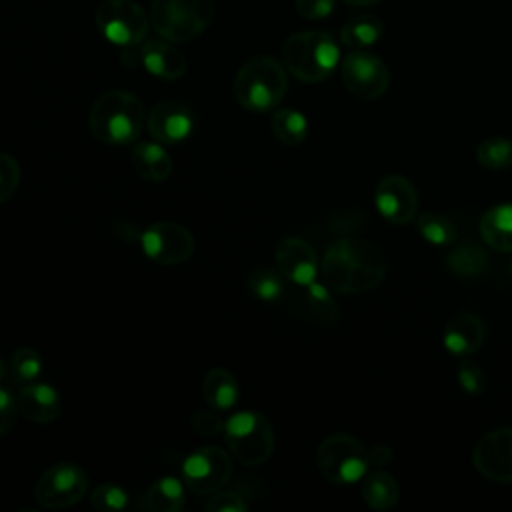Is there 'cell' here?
Wrapping results in <instances>:
<instances>
[{"instance_id": "cell-1", "label": "cell", "mask_w": 512, "mask_h": 512, "mask_svg": "<svg viewBox=\"0 0 512 512\" xmlns=\"http://www.w3.org/2000/svg\"><path fill=\"white\" fill-rule=\"evenodd\" d=\"M322 282L340 294L374 290L386 276V258L378 246L360 238L334 240L320 262Z\"/></svg>"}, {"instance_id": "cell-2", "label": "cell", "mask_w": 512, "mask_h": 512, "mask_svg": "<svg viewBox=\"0 0 512 512\" xmlns=\"http://www.w3.org/2000/svg\"><path fill=\"white\" fill-rule=\"evenodd\" d=\"M146 114L142 102L126 90H108L96 98L88 114L92 136L110 146L136 142Z\"/></svg>"}, {"instance_id": "cell-3", "label": "cell", "mask_w": 512, "mask_h": 512, "mask_svg": "<svg viewBox=\"0 0 512 512\" xmlns=\"http://www.w3.org/2000/svg\"><path fill=\"white\" fill-rule=\"evenodd\" d=\"M282 62L298 80L316 84L332 76L340 62V48L328 32L302 30L284 42Z\"/></svg>"}, {"instance_id": "cell-4", "label": "cell", "mask_w": 512, "mask_h": 512, "mask_svg": "<svg viewBox=\"0 0 512 512\" xmlns=\"http://www.w3.org/2000/svg\"><path fill=\"white\" fill-rule=\"evenodd\" d=\"M232 90L248 112L276 110L288 90L286 68L272 56H254L238 70Z\"/></svg>"}, {"instance_id": "cell-5", "label": "cell", "mask_w": 512, "mask_h": 512, "mask_svg": "<svg viewBox=\"0 0 512 512\" xmlns=\"http://www.w3.org/2000/svg\"><path fill=\"white\" fill-rule=\"evenodd\" d=\"M214 0H152L150 24L168 42H190L214 18Z\"/></svg>"}, {"instance_id": "cell-6", "label": "cell", "mask_w": 512, "mask_h": 512, "mask_svg": "<svg viewBox=\"0 0 512 512\" xmlns=\"http://www.w3.org/2000/svg\"><path fill=\"white\" fill-rule=\"evenodd\" d=\"M224 438L230 454L244 466H260L274 452V430L268 418L254 410L232 414L224 422Z\"/></svg>"}, {"instance_id": "cell-7", "label": "cell", "mask_w": 512, "mask_h": 512, "mask_svg": "<svg viewBox=\"0 0 512 512\" xmlns=\"http://www.w3.org/2000/svg\"><path fill=\"white\" fill-rule=\"evenodd\" d=\"M316 466L332 484H354L368 472V450L350 434H330L316 450Z\"/></svg>"}, {"instance_id": "cell-8", "label": "cell", "mask_w": 512, "mask_h": 512, "mask_svg": "<svg viewBox=\"0 0 512 512\" xmlns=\"http://www.w3.org/2000/svg\"><path fill=\"white\" fill-rule=\"evenodd\" d=\"M100 34L122 48L140 44L150 28V14L134 0H104L96 10Z\"/></svg>"}, {"instance_id": "cell-9", "label": "cell", "mask_w": 512, "mask_h": 512, "mask_svg": "<svg viewBox=\"0 0 512 512\" xmlns=\"http://www.w3.org/2000/svg\"><path fill=\"white\" fill-rule=\"evenodd\" d=\"M88 492L86 472L72 462L52 464L34 486V500L42 508L60 510L78 504Z\"/></svg>"}, {"instance_id": "cell-10", "label": "cell", "mask_w": 512, "mask_h": 512, "mask_svg": "<svg viewBox=\"0 0 512 512\" xmlns=\"http://www.w3.org/2000/svg\"><path fill=\"white\" fill-rule=\"evenodd\" d=\"M232 476V458L218 446H202L182 462L184 484L200 496L218 492Z\"/></svg>"}, {"instance_id": "cell-11", "label": "cell", "mask_w": 512, "mask_h": 512, "mask_svg": "<svg viewBox=\"0 0 512 512\" xmlns=\"http://www.w3.org/2000/svg\"><path fill=\"white\" fill-rule=\"evenodd\" d=\"M344 86L358 98L374 100L382 96L390 84L388 66L366 50H352L340 64Z\"/></svg>"}, {"instance_id": "cell-12", "label": "cell", "mask_w": 512, "mask_h": 512, "mask_svg": "<svg viewBox=\"0 0 512 512\" xmlns=\"http://www.w3.org/2000/svg\"><path fill=\"white\" fill-rule=\"evenodd\" d=\"M142 252L158 264H182L194 252L192 234L176 222H154L140 234Z\"/></svg>"}, {"instance_id": "cell-13", "label": "cell", "mask_w": 512, "mask_h": 512, "mask_svg": "<svg viewBox=\"0 0 512 512\" xmlns=\"http://www.w3.org/2000/svg\"><path fill=\"white\" fill-rule=\"evenodd\" d=\"M474 468L492 482H512V428L486 432L472 450Z\"/></svg>"}, {"instance_id": "cell-14", "label": "cell", "mask_w": 512, "mask_h": 512, "mask_svg": "<svg viewBox=\"0 0 512 512\" xmlns=\"http://www.w3.org/2000/svg\"><path fill=\"white\" fill-rule=\"evenodd\" d=\"M374 204L384 220L402 226L416 218L418 194L408 178L400 174H390L378 182L374 192Z\"/></svg>"}, {"instance_id": "cell-15", "label": "cell", "mask_w": 512, "mask_h": 512, "mask_svg": "<svg viewBox=\"0 0 512 512\" xmlns=\"http://www.w3.org/2000/svg\"><path fill=\"white\" fill-rule=\"evenodd\" d=\"M194 126L196 116L192 108L182 102H160L146 118V128L152 140L168 146L184 142L192 134Z\"/></svg>"}, {"instance_id": "cell-16", "label": "cell", "mask_w": 512, "mask_h": 512, "mask_svg": "<svg viewBox=\"0 0 512 512\" xmlns=\"http://www.w3.org/2000/svg\"><path fill=\"white\" fill-rule=\"evenodd\" d=\"M276 268L280 274L298 286H308L318 276V258L314 248L298 236H286L274 250Z\"/></svg>"}, {"instance_id": "cell-17", "label": "cell", "mask_w": 512, "mask_h": 512, "mask_svg": "<svg viewBox=\"0 0 512 512\" xmlns=\"http://www.w3.org/2000/svg\"><path fill=\"white\" fill-rule=\"evenodd\" d=\"M16 404L18 412L34 424H48L60 416V394L46 382L24 384L18 390Z\"/></svg>"}, {"instance_id": "cell-18", "label": "cell", "mask_w": 512, "mask_h": 512, "mask_svg": "<svg viewBox=\"0 0 512 512\" xmlns=\"http://www.w3.org/2000/svg\"><path fill=\"white\" fill-rule=\"evenodd\" d=\"M144 70L162 80H178L186 72L184 56L164 40H148L138 50Z\"/></svg>"}, {"instance_id": "cell-19", "label": "cell", "mask_w": 512, "mask_h": 512, "mask_svg": "<svg viewBox=\"0 0 512 512\" xmlns=\"http://www.w3.org/2000/svg\"><path fill=\"white\" fill-rule=\"evenodd\" d=\"M486 336L484 322L470 312L456 314L444 328V348L454 356H468L476 352Z\"/></svg>"}, {"instance_id": "cell-20", "label": "cell", "mask_w": 512, "mask_h": 512, "mask_svg": "<svg viewBox=\"0 0 512 512\" xmlns=\"http://www.w3.org/2000/svg\"><path fill=\"white\" fill-rule=\"evenodd\" d=\"M480 236L496 252H512V204H496L480 218Z\"/></svg>"}, {"instance_id": "cell-21", "label": "cell", "mask_w": 512, "mask_h": 512, "mask_svg": "<svg viewBox=\"0 0 512 512\" xmlns=\"http://www.w3.org/2000/svg\"><path fill=\"white\" fill-rule=\"evenodd\" d=\"M184 506V484L176 476H160L138 500L146 512H178Z\"/></svg>"}, {"instance_id": "cell-22", "label": "cell", "mask_w": 512, "mask_h": 512, "mask_svg": "<svg viewBox=\"0 0 512 512\" xmlns=\"http://www.w3.org/2000/svg\"><path fill=\"white\" fill-rule=\"evenodd\" d=\"M136 172L150 182H164L172 174V158L160 142H138L132 150Z\"/></svg>"}, {"instance_id": "cell-23", "label": "cell", "mask_w": 512, "mask_h": 512, "mask_svg": "<svg viewBox=\"0 0 512 512\" xmlns=\"http://www.w3.org/2000/svg\"><path fill=\"white\" fill-rule=\"evenodd\" d=\"M202 396L216 410H230L238 400V382L226 368H210L202 380Z\"/></svg>"}, {"instance_id": "cell-24", "label": "cell", "mask_w": 512, "mask_h": 512, "mask_svg": "<svg viewBox=\"0 0 512 512\" xmlns=\"http://www.w3.org/2000/svg\"><path fill=\"white\" fill-rule=\"evenodd\" d=\"M400 498V486L392 474L384 470L366 472L362 478V500L372 510H390Z\"/></svg>"}, {"instance_id": "cell-25", "label": "cell", "mask_w": 512, "mask_h": 512, "mask_svg": "<svg viewBox=\"0 0 512 512\" xmlns=\"http://www.w3.org/2000/svg\"><path fill=\"white\" fill-rule=\"evenodd\" d=\"M446 264L460 278H476L488 270V252L478 242L464 240L448 252Z\"/></svg>"}, {"instance_id": "cell-26", "label": "cell", "mask_w": 512, "mask_h": 512, "mask_svg": "<svg viewBox=\"0 0 512 512\" xmlns=\"http://www.w3.org/2000/svg\"><path fill=\"white\" fill-rule=\"evenodd\" d=\"M382 20L374 14L352 16L340 30V40L352 50H364L378 42L382 36Z\"/></svg>"}, {"instance_id": "cell-27", "label": "cell", "mask_w": 512, "mask_h": 512, "mask_svg": "<svg viewBox=\"0 0 512 512\" xmlns=\"http://www.w3.org/2000/svg\"><path fill=\"white\" fill-rule=\"evenodd\" d=\"M272 132L282 144L296 146L308 136V120L294 108H280L272 116Z\"/></svg>"}, {"instance_id": "cell-28", "label": "cell", "mask_w": 512, "mask_h": 512, "mask_svg": "<svg viewBox=\"0 0 512 512\" xmlns=\"http://www.w3.org/2000/svg\"><path fill=\"white\" fill-rule=\"evenodd\" d=\"M416 228H418L420 236L434 246H450L458 238V230H456L454 222L438 212L420 214L416 220Z\"/></svg>"}, {"instance_id": "cell-29", "label": "cell", "mask_w": 512, "mask_h": 512, "mask_svg": "<svg viewBox=\"0 0 512 512\" xmlns=\"http://www.w3.org/2000/svg\"><path fill=\"white\" fill-rule=\"evenodd\" d=\"M246 286L258 300L276 302L284 294V276L278 268H256L254 272H250Z\"/></svg>"}, {"instance_id": "cell-30", "label": "cell", "mask_w": 512, "mask_h": 512, "mask_svg": "<svg viewBox=\"0 0 512 512\" xmlns=\"http://www.w3.org/2000/svg\"><path fill=\"white\" fill-rule=\"evenodd\" d=\"M476 160L488 170H506L512 166V140L488 138L478 144Z\"/></svg>"}, {"instance_id": "cell-31", "label": "cell", "mask_w": 512, "mask_h": 512, "mask_svg": "<svg viewBox=\"0 0 512 512\" xmlns=\"http://www.w3.org/2000/svg\"><path fill=\"white\" fill-rule=\"evenodd\" d=\"M90 506L98 512H122L130 506V496L118 484H98L90 492Z\"/></svg>"}, {"instance_id": "cell-32", "label": "cell", "mask_w": 512, "mask_h": 512, "mask_svg": "<svg viewBox=\"0 0 512 512\" xmlns=\"http://www.w3.org/2000/svg\"><path fill=\"white\" fill-rule=\"evenodd\" d=\"M306 292H304V300L308 304V308L312 310V314L322 320V322H334L336 316H338V310H336V304L330 296V288L326 284H318L316 280L308 286H304Z\"/></svg>"}, {"instance_id": "cell-33", "label": "cell", "mask_w": 512, "mask_h": 512, "mask_svg": "<svg viewBox=\"0 0 512 512\" xmlns=\"http://www.w3.org/2000/svg\"><path fill=\"white\" fill-rule=\"evenodd\" d=\"M10 370H12V376L16 382H20V384L34 382L42 372V358L34 348L22 346L12 354Z\"/></svg>"}, {"instance_id": "cell-34", "label": "cell", "mask_w": 512, "mask_h": 512, "mask_svg": "<svg viewBox=\"0 0 512 512\" xmlns=\"http://www.w3.org/2000/svg\"><path fill=\"white\" fill-rule=\"evenodd\" d=\"M20 164L14 156L0 152V204L10 200L20 184Z\"/></svg>"}, {"instance_id": "cell-35", "label": "cell", "mask_w": 512, "mask_h": 512, "mask_svg": "<svg viewBox=\"0 0 512 512\" xmlns=\"http://www.w3.org/2000/svg\"><path fill=\"white\" fill-rule=\"evenodd\" d=\"M458 384L464 392L468 394H482L484 392V386H486V376L482 372V368L472 362V360H464L460 366H458Z\"/></svg>"}, {"instance_id": "cell-36", "label": "cell", "mask_w": 512, "mask_h": 512, "mask_svg": "<svg viewBox=\"0 0 512 512\" xmlns=\"http://www.w3.org/2000/svg\"><path fill=\"white\" fill-rule=\"evenodd\" d=\"M248 504L236 492H214L206 502V512H246Z\"/></svg>"}, {"instance_id": "cell-37", "label": "cell", "mask_w": 512, "mask_h": 512, "mask_svg": "<svg viewBox=\"0 0 512 512\" xmlns=\"http://www.w3.org/2000/svg\"><path fill=\"white\" fill-rule=\"evenodd\" d=\"M190 426L202 436H214L218 432H224V422L212 410H196L190 418Z\"/></svg>"}, {"instance_id": "cell-38", "label": "cell", "mask_w": 512, "mask_h": 512, "mask_svg": "<svg viewBox=\"0 0 512 512\" xmlns=\"http://www.w3.org/2000/svg\"><path fill=\"white\" fill-rule=\"evenodd\" d=\"M334 10V0H296V12L306 20H322Z\"/></svg>"}, {"instance_id": "cell-39", "label": "cell", "mask_w": 512, "mask_h": 512, "mask_svg": "<svg viewBox=\"0 0 512 512\" xmlns=\"http://www.w3.org/2000/svg\"><path fill=\"white\" fill-rule=\"evenodd\" d=\"M16 416H18V404H16V398L0 388V436H4L16 422Z\"/></svg>"}, {"instance_id": "cell-40", "label": "cell", "mask_w": 512, "mask_h": 512, "mask_svg": "<svg viewBox=\"0 0 512 512\" xmlns=\"http://www.w3.org/2000/svg\"><path fill=\"white\" fill-rule=\"evenodd\" d=\"M392 458H394V452H392V448L390 446H386V444H376V446H372L370 450H368V460H370V466H386V464H390L392 462Z\"/></svg>"}, {"instance_id": "cell-41", "label": "cell", "mask_w": 512, "mask_h": 512, "mask_svg": "<svg viewBox=\"0 0 512 512\" xmlns=\"http://www.w3.org/2000/svg\"><path fill=\"white\" fill-rule=\"evenodd\" d=\"M344 2L350 6H372V4H378L380 0H344Z\"/></svg>"}, {"instance_id": "cell-42", "label": "cell", "mask_w": 512, "mask_h": 512, "mask_svg": "<svg viewBox=\"0 0 512 512\" xmlns=\"http://www.w3.org/2000/svg\"><path fill=\"white\" fill-rule=\"evenodd\" d=\"M4 376H6V366H4V362H2V358H0V382L4 380Z\"/></svg>"}, {"instance_id": "cell-43", "label": "cell", "mask_w": 512, "mask_h": 512, "mask_svg": "<svg viewBox=\"0 0 512 512\" xmlns=\"http://www.w3.org/2000/svg\"><path fill=\"white\" fill-rule=\"evenodd\" d=\"M510 272H512V264H510Z\"/></svg>"}]
</instances>
